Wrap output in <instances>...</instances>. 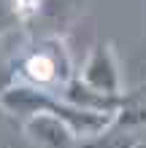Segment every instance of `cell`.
Masks as SVG:
<instances>
[{
    "label": "cell",
    "instance_id": "obj_1",
    "mask_svg": "<svg viewBox=\"0 0 146 148\" xmlns=\"http://www.w3.org/2000/svg\"><path fill=\"white\" fill-rule=\"evenodd\" d=\"M14 62H16V78L19 81L38 86V89H46V92H60L76 75L71 51H68L65 40L57 35L38 38Z\"/></svg>",
    "mask_w": 146,
    "mask_h": 148
},
{
    "label": "cell",
    "instance_id": "obj_2",
    "mask_svg": "<svg viewBox=\"0 0 146 148\" xmlns=\"http://www.w3.org/2000/svg\"><path fill=\"white\" fill-rule=\"evenodd\" d=\"M76 75L81 78L89 89H95L100 94H108V97H127L125 84H122V70H119V59L116 51L108 40L95 43L89 49L84 65L76 70Z\"/></svg>",
    "mask_w": 146,
    "mask_h": 148
},
{
    "label": "cell",
    "instance_id": "obj_3",
    "mask_svg": "<svg viewBox=\"0 0 146 148\" xmlns=\"http://www.w3.org/2000/svg\"><path fill=\"white\" fill-rule=\"evenodd\" d=\"M22 127L30 148H79V135L57 116L38 113L24 119Z\"/></svg>",
    "mask_w": 146,
    "mask_h": 148
},
{
    "label": "cell",
    "instance_id": "obj_4",
    "mask_svg": "<svg viewBox=\"0 0 146 148\" xmlns=\"http://www.w3.org/2000/svg\"><path fill=\"white\" fill-rule=\"evenodd\" d=\"M141 129H130L122 124H111L98 135L79 137V148H141Z\"/></svg>",
    "mask_w": 146,
    "mask_h": 148
},
{
    "label": "cell",
    "instance_id": "obj_5",
    "mask_svg": "<svg viewBox=\"0 0 146 148\" xmlns=\"http://www.w3.org/2000/svg\"><path fill=\"white\" fill-rule=\"evenodd\" d=\"M116 124L130 127V129H143L146 127V100H127L116 116Z\"/></svg>",
    "mask_w": 146,
    "mask_h": 148
},
{
    "label": "cell",
    "instance_id": "obj_6",
    "mask_svg": "<svg viewBox=\"0 0 146 148\" xmlns=\"http://www.w3.org/2000/svg\"><path fill=\"white\" fill-rule=\"evenodd\" d=\"M16 81H19V78H16V62L11 57L0 54V97H3Z\"/></svg>",
    "mask_w": 146,
    "mask_h": 148
},
{
    "label": "cell",
    "instance_id": "obj_7",
    "mask_svg": "<svg viewBox=\"0 0 146 148\" xmlns=\"http://www.w3.org/2000/svg\"><path fill=\"white\" fill-rule=\"evenodd\" d=\"M127 100H146V84L138 86L135 92H130V94H127Z\"/></svg>",
    "mask_w": 146,
    "mask_h": 148
}]
</instances>
